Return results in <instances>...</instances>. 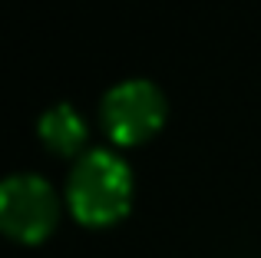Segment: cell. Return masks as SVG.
Listing matches in <instances>:
<instances>
[{"label": "cell", "mask_w": 261, "mask_h": 258, "mask_svg": "<svg viewBox=\"0 0 261 258\" xmlns=\"http://www.w3.org/2000/svg\"><path fill=\"white\" fill-rule=\"evenodd\" d=\"M66 205L83 225L102 228L119 222L133 205V172L109 149H86L70 169Z\"/></svg>", "instance_id": "cell-1"}, {"label": "cell", "mask_w": 261, "mask_h": 258, "mask_svg": "<svg viewBox=\"0 0 261 258\" xmlns=\"http://www.w3.org/2000/svg\"><path fill=\"white\" fill-rule=\"evenodd\" d=\"M102 129L119 146H136L146 142L162 123H166V96L152 80H122L109 86V93L99 103Z\"/></svg>", "instance_id": "cell-3"}, {"label": "cell", "mask_w": 261, "mask_h": 258, "mask_svg": "<svg viewBox=\"0 0 261 258\" xmlns=\"http://www.w3.org/2000/svg\"><path fill=\"white\" fill-rule=\"evenodd\" d=\"M37 129L43 146L57 156H76L86 142V123L70 103H53L50 110H43Z\"/></svg>", "instance_id": "cell-4"}, {"label": "cell", "mask_w": 261, "mask_h": 258, "mask_svg": "<svg viewBox=\"0 0 261 258\" xmlns=\"http://www.w3.org/2000/svg\"><path fill=\"white\" fill-rule=\"evenodd\" d=\"M60 199L37 172H17L0 186V225L13 242L37 245L57 228Z\"/></svg>", "instance_id": "cell-2"}]
</instances>
